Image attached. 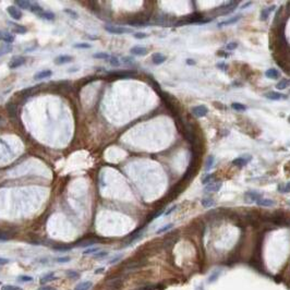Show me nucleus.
I'll list each match as a JSON object with an SVG mask.
<instances>
[{"mask_svg":"<svg viewBox=\"0 0 290 290\" xmlns=\"http://www.w3.org/2000/svg\"><path fill=\"white\" fill-rule=\"evenodd\" d=\"M2 40L4 43H7V44H9V45H11L12 43L14 42V36L12 35V34H9V33H6L3 34L2 36Z\"/></svg>","mask_w":290,"mask_h":290,"instance_id":"nucleus-26","label":"nucleus"},{"mask_svg":"<svg viewBox=\"0 0 290 290\" xmlns=\"http://www.w3.org/2000/svg\"><path fill=\"white\" fill-rule=\"evenodd\" d=\"M134 37H135V38H138V39H143V38H146L147 34L143 33V32H139V33L134 34Z\"/></svg>","mask_w":290,"mask_h":290,"instance_id":"nucleus-43","label":"nucleus"},{"mask_svg":"<svg viewBox=\"0 0 290 290\" xmlns=\"http://www.w3.org/2000/svg\"><path fill=\"white\" fill-rule=\"evenodd\" d=\"M289 121H290V117H289Z\"/></svg>","mask_w":290,"mask_h":290,"instance_id":"nucleus-60","label":"nucleus"},{"mask_svg":"<svg viewBox=\"0 0 290 290\" xmlns=\"http://www.w3.org/2000/svg\"><path fill=\"white\" fill-rule=\"evenodd\" d=\"M238 3H239L238 1H231V2L227 3L225 6L219 7L216 11L218 12L219 14H228V13H230V12H232L233 10L236 9L237 7H238Z\"/></svg>","mask_w":290,"mask_h":290,"instance_id":"nucleus-1","label":"nucleus"},{"mask_svg":"<svg viewBox=\"0 0 290 290\" xmlns=\"http://www.w3.org/2000/svg\"><path fill=\"white\" fill-rule=\"evenodd\" d=\"M123 62L124 63H132L133 62V59L131 57H124L123 58Z\"/></svg>","mask_w":290,"mask_h":290,"instance_id":"nucleus-49","label":"nucleus"},{"mask_svg":"<svg viewBox=\"0 0 290 290\" xmlns=\"http://www.w3.org/2000/svg\"><path fill=\"white\" fill-rule=\"evenodd\" d=\"M93 57L96 58V59H104V60H107L110 58V56L108 54H106V52H96V54L93 55Z\"/></svg>","mask_w":290,"mask_h":290,"instance_id":"nucleus-30","label":"nucleus"},{"mask_svg":"<svg viewBox=\"0 0 290 290\" xmlns=\"http://www.w3.org/2000/svg\"><path fill=\"white\" fill-rule=\"evenodd\" d=\"M279 72L276 69H268L265 72V76L268 79H278L279 78Z\"/></svg>","mask_w":290,"mask_h":290,"instance_id":"nucleus-16","label":"nucleus"},{"mask_svg":"<svg viewBox=\"0 0 290 290\" xmlns=\"http://www.w3.org/2000/svg\"><path fill=\"white\" fill-rule=\"evenodd\" d=\"M252 160V156L247 155V156H241V157H238V158L233 159L232 160V165L235 166H239V167H242V166H245L247 164Z\"/></svg>","mask_w":290,"mask_h":290,"instance_id":"nucleus-5","label":"nucleus"},{"mask_svg":"<svg viewBox=\"0 0 290 290\" xmlns=\"http://www.w3.org/2000/svg\"><path fill=\"white\" fill-rule=\"evenodd\" d=\"M176 208H177V206H176V205H175V206H172V207H170V208L168 209L167 212L165 213V215H169V214H170V213H172V212H174V211H175V209H176Z\"/></svg>","mask_w":290,"mask_h":290,"instance_id":"nucleus-51","label":"nucleus"},{"mask_svg":"<svg viewBox=\"0 0 290 290\" xmlns=\"http://www.w3.org/2000/svg\"><path fill=\"white\" fill-rule=\"evenodd\" d=\"M121 257H122V256H121V255H118V256L114 257L112 260L109 261V264H115V263H117V262H118V261H119V260H121Z\"/></svg>","mask_w":290,"mask_h":290,"instance_id":"nucleus-47","label":"nucleus"},{"mask_svg":"<svg viewBox=\"0 0 290 290\" xmlns=\"http://www.w3.org/2000/svg\"><path fill=\"white\" fill-rule=\"evenodd\" d=\"M38 290H56L54 287H49V286H45V287H42L39 288Z\"/></svg>","mask_w":290,"mask_h":290,"instance_id":"nucleus-53","label":"nucleus"},{"mask_svg":"<svg viewBox=\"0 0 290 290\" xmlns=\"http://www.w3.org/2000/svg\"><path fill=\"white\" fill-rule=\"evenodd\" d=\"M290 85V79H281L278 83L276 84V88L277 90H285Z\"/></svg>","mask_w":290,"mask_h":290,"instance_id":"nucleus-15","label":"nucleus"},{"mask_svg":"<svg viewBox=\"0 0 290 290\" xmlns=\"http://www.w3.org/2000/svg\"><path fill=\"white\" fill-rule=\"evenodd\" d=\"M214 179H215V175L211 174V175H208V176H206L203 180H202V183H203V184H207V183L213 182V181H214Z\"/></svg>","mask_w":290,"mask_h":290,"instance_id":"nucleus-32","label":"nucleus"},{"mask_svg":"<svg viewBox=\"0 0 290 290\" xmlns=\"http://www.w3.org/2000/svg\"><path fill=\"white\" fill-rule=\"evenodd\" d=\"M174 227V224H168V225H166V226H164V227H162L160 229H158V230L156 231V233H163V232H165V231H167V230H169V229H171V228Z\"/></svg>","mask_w":290,"mask_h":290,"instance_id":"nucleus-37","label":"nucleus"},{"mask_svg":"<svg viewBox=\"0 0 290 290\" xmlns=\"http://www.w3.org/2000/svg\"><path fill=\"white\" fill-rule=\"evenodd\" d=\"M108 255V252L106 251H103V252H96L95 254L93 255V259H96V260H98V259H104V257H106Z\"/></svg>","mask_w":290,"mask_h":290,"instance_id":"nucleus-36","label":"nucleus"},{"mask_svg":"<svg viewBox=\"0 0 290 290\" xmlns=\"http://www.w3.org/2000/svg\"><path fill=\"white\" fill-rule=\"evenodd\" d=\"M278 190L280 192H284V193H287V192H290V182H288L286 186H279Z\"/></svg>","mask_w":290,"mask_h":290,"instance_id":"nucleus-40","label":"nucleus"},{"mask_svg":"<svg viewBox=\"0 0 290 290\" xmlns=\"http://www.w3.org/2000/svg\"><path fill=\"white\" fill-rule=\"evenodd\" d=\"M2 36H3V34L0 32V39H2Z\"/></svg>","mask_w":290,"mask_h":290,"instance_id":"nucleus-58","label":"nucleus"},{"mask_svg":"<svg viewBox=\"0 0 290 290\" xmlns=\"http://www.w3.org/2000/svg\"><path fill=\"white\" fill-rule=\"evenodd\" d=\"M64 13L69 14L72 19H78L79 18V14H78V13H76V12H75L74 10H72V9H64Z\"/></svg>","mask_w":290,"mask_h":290,"instance_id":"nucleus-34","label":"nucleus"},{"mask_svg":"<svg viewBox=\"0 0 290 290\" xmlns=\"http://www.w3.org/2000/svg\"><path fill=\"white\" fill-rule=\"evenodd\" d=\"M25 63V58L22 57V56H16V57H13L9 62V68L10 69H16L19 67L23 66Z\"/></svg>","mask_w":290,"mask_h":290,"instance_id":"nucleus-4","label":"nucleus"},{"mask_svg":"<svg viewBox=\"0 0 290 290\" xmlns=\"http://www.w3.org/2000/svg\"><path fill=\"white\" fill-rule=\"evenodd\" d=\"M75 71H78V69H75V68H72V70H68V72H75Z\"/></svg>","mask_w":290,"mask_h":290,"instance_id":"nucleus-57","label":"nucleus"},{"mask_svg":"<svg viewBox=\"0 0 290 290\" xmlns=\"http://www.w3.org/2000/svg\"><path fill=\"white\" fill-rule=\"evenodd\" d=\"M223 183L220 181H213L208 184V186L205 187V191L206 192H217L219 191V189L221 188Z\"/></svg>","mask_w":290,"mask_h":290,"instance_id":"nucleus-9","label":"nucleus"},{"mask_svg":"<svg viewBox=\"0 0 290 290\" xmlns=\"http://www.w3.org/2000/svg\"><path fill=\"white\" fill-rule=\"evenodd\" d=\"M12 31L16 34H23L26 32V27H24L23 25H20V24H15L13 28H12Z\"/></svg>","mask_w":290,"mask_h":290,"instance_id":"nucleus-27","label":"nucleus"},{"mask_svg":"<svg viewBox=\"0 0 290 290\" xmlns=\"http://www.w3.org/2000/svg\"><path fill=\"white\" fill-rule=\"evenodd\" d=\"M51 75H52V71H51V70H42V71L37 72V73L34 75V80L39 81V80H43V79L50 78Z\"/></svg>","mask_w":290,"mask_h":290,"instance_id":"nucleus-8","label":"nucleus"},{"mask_svg":"<svg viewBox=\"0 0 290 290\" xmlns=\"http://www.w3.org/2000/svg\"><path fill=\"white\" fill-rule=\"evenodd\" d=\"M130 51L135 56H145L147 54V48L142 47V46H134L131 48Z\"/></svg>","mask_w":290,"mask_h":290,"instance_id":"nucleus-11","label":"nucleus"},{"mask_svg":"<svg viewBox=\"0 0 290 290\" xmlns=\"http://www.w3.org/2000/svg\"><path fill=\"white\" fill-rule=\"evenodd\" d=\"M241 19V15H236V16H233V18H230L228 19V20H226V21H223L220 22V23L218 24V26H226V25H231V24L236 23V22H238Z\"/></svg>","mask_w":290,"mask_h":290,"instance_id":"nucleus-14","label":"nucleus"},{"mask_svg":"<svg viewBox=\"0 0 290 290\" xmlns=\"http://www.w3.org/2000/svg\"><path fill=\"white\" fill-rule=\"evenodd\" d=\"M67 276L72 279H78L79 277H80L78 272H74V271H68V272H67Z\"/></svg>","mask_w":290,"mask_h":290,"instance_id":"nucleus-38","label":"nucleus"},{"mask_svg":"<svg viewBox=\"0 0 290 290\" xmlns=\"http://www.w3.org/2000/svg\"><path fill=\"white\" fill-rule=\"evenodd\" d=\"M8 239H9V237L7 236V235L0 232V241H6V240H8Z\"/></svg>","mask_w":290,"mask_h":290,"instance_id":"nucleus-48","label":"nucleus"},{"mask_svg":"<svg viewBox=\"0 0 290 290\" xmlns=\"http://www.w3.org/2000/svg\"><path fill=\"white\" fill-rule=\"evenodd\" d=\"M39 15V18L45 19V20H48V21H51V20H55V13L50 11H43Z\"/></svg>","mask_w":290,"mask_h":290,"instance_id":"nucleus-21","label":"nucleus"},{"mask_svg":"<svg viewBox=\"0 0 290 290\" xmlns=\"http://www.w3.org/2000/svg\"><path fill=\"white\" fill-rule=\"evenodd\" d=\"M105 271V268L104 267H100V268H97V269H95V274H100V273H103Z\"/></svg>","mask_w":290,"mask_h":290,"instance_id":"nucleus-54","label":"nucleus"},{"mask_svg":"<svg viewBox=\"0 0 290 290\" xmlns=\"http://www.w3.org/2000/svg\"><path fill=\"white\" fill-rule=\"evenodd\" d=\"M250 4H251V2H247V3H245V4H243V6H242V9H244L245 7H248V6H250Z\"/></svg>","mask_w":290,"mask_h":290,"instance_id":"nucleus-56","label":"nucleus"},{"mask_svg":"<svg viewBox=\"0 0 290 290\" xmlns=\"http://www.w3.org/2000/svg\"><path fill=\"white\" fill-rule=\"evenodd\" d=\"M191 111L195 117H197V118H202V117H205L207 115V112H208V108H207L205 105H199V106L192 107Z\"/></svg>","mask_w":290,"mask_h":290,"instance_id":"nucleus-3","label":"nucleus"},{"mask_svg":"<svg viewBox=\"0 0 290 290\" xmlns=\"http://www.w3.org/2000/svg\"><path fill=\"white\" fill-rule=\"evenodd\" d=\"M231 108L236 111H245L247 110V107H245L243 104H240V103H232V104H231Z\"/></svg>","mask_w":290,"mask_h":290,"instance_id":"nucleus-23","label":"nucleus"},{"mask_svg":"<svg viewBox=\"0 0 290 290\" xmlns=\"http://www.w3.org/2000/svg\"><path fill=\"white\" fill-rule=\"evenodd\" d=\"M9 263V260L8 259H2L0 257V265H6V264Z\"/></svg>","mask_w":290,"mask_h":290,"instance_id":"nucleus-50","label":"nucleus"},{"mask_svg":"<svg viewBox=\"0 0 290 290\" xmlns=\"http://www.w3.org/2000/svg\"><path fill=\"white\" fill-rule=\"evenodd\" d=\"M202 205H203L204 207H206V208H208V207H212L215 205V202H214V200L213 199H203L202 200Z\"/></svg>","mask_w":290,"mask_h":290,"instance_id":"nucleus-28","label":"nucleus"},{"mask_svg":"<svg viewBox=\"0 0 290 290\" xmlns=\"http://www.w3.org/2000/svg\"><path fill=\"white\" fill-rule=\"evenodd\" d=\"M1 290H23V289L20 287H16V286H12V285H4V286H2Z\"/></svg>","mask_w":290,"mask_h":290,"instance_id":"nucleus-39","label":"nucleus"},{"mask_svg":"<svg viewBox=\"0 0 290 290\" xmlns=\"http://www.w3.org/2000/svg\"><path fill=\"white\" fill-rule=\"evenodd\" d=\"M187 63H188V64H190V66H192V64H195V61H194V60H192V59H188V60H187Z\"/></svg>","mask_w":290,"mask_h":290,"instance_id":"nucleus-55","label":"nucleus"},{"mask_svg":"<svg viewBox=\"0 0 290 290\" xmlns=\"http://www.w3.org/2000/svg\"><path fill=\"white\" fill-rule=\"evenodd\" d=\"M7 11H8V13L10 14V16H11L12 19H14V20H20V19L22 18L21 10L19 9V8H16V7H14V6L8 7V8H7Z\"/></svg>","mask_w":290,"mask_h":290,"instance_id":"nucleus-6","label":"nucleus"},{"mask_svg":"<svg viewBox=\"0 0 290 290\" xmlns=\"http://www.w3.org/2000/svg\"><path fill=\"white\" fill-rule=\"evenodd\" d=\"M92 283L91 281H83V283H80V284L75 287L74 290H88L91 287H92Z\"/></svg>","mask_w":290,"mask_h":290,"instance_id":"nucleus-20","label":"nucleus"},{"mask_svg":"<svg viewBox=\"0 0 290 290\" xmlns=\"http://www.w3.org/2000/svg\"><path fill=\"white\" fill-rule=\"evenodd\" d=\"M11 50H12V45H9V44L1 45V46H0V57H1V56H3V55H6V54H9Z\"/></svg>","mask_w":290,"mask_h":290,"instance_id":"nucleus-22","label":"nucleus"},{"mask_svg":"<svg viewBox=\"0 0 290 290\" xmlns=\"http://www.w3.org/2000/svg\"><path fill=\"white\" fill-rule=\"evenodd\" d=\"M98 251V248H92V249H87V250H85V251L83 252V254L84 255H86V254H91V253H94L95 254L96 252Z\"/></svg>","mask_w":290,"mask_h":290,"instance_id":"nucleus-45","label":"nucleus"},{"mask_svg":"<svg viewBox=\"0 0 290 290\" xmlns=\"http://www.w3.org/2000/svg\"><path fill=\"white\" fill-rule=\"evenodd\" d=\"M56 261H57L58 263H67V262H69V261H70V257L69 256L57 257V259H56Z\"/></svg>","mask_w":290,"mask_h":290,"instance_id":"nucleus-42","label":"nucleus"},{"mask_svg":"<svg viewBox=\"0 0 290 290\" xmlns=\"http://www.w3.org/2000/svg\"><path fill=\"white\" fill-rule=\"evenodd\" d=\"M152 60L154 64H162L166 61V56H164L163 54H159V52H156L152 56Z\"/></svg>","mask_w":290,"mask_h":290,"instance_id":"nucleus-12","label":"nucleus"},{"mask_svg":"<svg viewBox=\"0 0 290 290\" xmlns=\"http://www.w3.org/2000/svg\"><path fill=\"white\" fill-rule=\"evenodd\" d=\"M105 30L107 31L108 33L110 34H124V33H131V28H127V27L121 26H115V25H106Z\"/></svg>","mask_w":290,"mask_h":290,"instance_id":"nucleus-2","label":"nucleus"},{"mask_svg":"<svg viewBox=\"0 0 290 290\" xmlns=\"http://www.w3.org/2000/svg\"><path fill=\"white\" fill-rule=\"evenodd\" d=\"M275 10V6H273V7H269V8H265V9H263L262 10V12H261V20L262 21H264V20H266L267 18H268V15H269V13L272 11H274Z\"/></svg>","mask_w":290,"mask_h":290,"instance_id":"nucleus-17","label":"nucleus"},{"mask_svg":"<svg viewBox=\"0 0 290 290\" xmlns=\"http://www.w3.org/2000/svg\"><path fill=\"white\" fill-rule=\"evenodd\" d=\"M245 197H249V200L250 201H257V200H260V199H262V195H261L260 193H257V192L251 191V192L245 193Z\"/></svg>","mask_w":290,"mask_h":290,"instance_id":"nucleus-18","label":"nucleus"},{"mask_svg":"<svg viewBox=\"0 0 290 290\" xmlns=\"http://www.w3.org/2000/svg\"><path fill=\"white\" fill-rule=\"evenodd\" d=\"M52 279H55L54 272H51V273H49V274H46V275L43 276L42 278H40V284H45V283L52 280Z\"/></svg>","mask_w":290,"mask_h":290,"instance_id":"nucleus-24","label":"nucleus"},{"mask_svg":"<svg viewBox=\"0 0 290 290\" xmlns=\"http://www.w3.org/2000/svg\"><path fill=\"white\" fill-rule=\"evenodd\" d=\"M7 109H8V112H9V115L11 117H16V111H18V108H16V106H15L14 104H12V103H9V104H7Z\"/></svg>","mask_w":290,"mask_h":290,"instance_id":"nucleus-19","label":"nucleus"},{"mask_svg":"<svg viewBox=\"0 0 290 290\" xmlns=\"http://www.w3.org/2000/svg\"><path fill=\"white\" fill-rule=\"evenodd\" d=\"M73 47L79 48V49H88V48L92 47V45L88 44V43H78V44H74Z\"/></svg>","mask_w":290,"mask_h":290,"instance_id":"nucleus-31","label":"nucleus"},{"mask_svg":"<svg viewBox=\"0 0 290 290\" xmlns=\"http://www.w3.org/2000/svg\"><path fill=\"white\" fill-rule=\"evenodd\" d=\"M0 286H1V281H0Z\"/></svg>","mask_w":290,"mask_h":290,"instance_id":"nucleus-59","label":"nucleus"},{"mask_svg":"<svg viewBox=\"0 0 290 290\" xmlns=\"http://www.w3.org/2000/svg\"><path fill=\"white\" fill-rule=\"evenodd\" d=\"M15 4L19 7V8H21V9H28L30 10L31 8V4L32 3L30 2V1H15Z\"/></svg>","mask_w":290,"mask_h":290,"instance_id":"nucleus-25","label":"nucleus"},{"mask_svg":"<svg viewBox=\"0 0 290 290\" xmlns=\"http://www.w3.org/2000/svg\"><path fill=\"white\" fill-rule=\"evenodd\" d=\"M217 68H221L223 70H226L227 69V66H226L225 63L221 62V63H217Z\"/></svg>","mask_w":290,"mask_h":290,"instance_id":"nucleus-52","label":"nucleus"},{"mask_svg":"<svg viewBox=\"0 0 290 290\" xmlns=\"http://www.w3.org/2000/svg\"><path fill=\"white\" fill-rule=\"evenodd\" d=\"M55 250H57V251H68V250H70V247H54Z\"/></svg>","mask_w":290,"mask_h":290,"instance_id":"nucleus-46","label":"nucleus"},{"mask_svg":"<svg viewBox=\"0 0 290 290\" xmlns=\"http://www.w3.org/2000/svg\"><path fill=\"white\" fill-rule=\"evenodd\" d=\"M256 204L259 206H273L275 205V201L271 200V199H260L256 201Z\"/></svg>","mask_w":290,"mask_h":290,"instance_id":"nucleus-13","label":"nucleus"},{"mask_svg":"<svg viewBox=\"0 0 290 290\" xmlns=\"http://www.w3.org/2000/svg\"><path fill=\"white\" fill-rule=\"evenodd\" d=\"M70 61H72V57L69 56V55H61V56H58L57 58H55V63L58 64V66H61V64H64V63H69Z\"/></svg>","mask_w":290,"mask_h":290,"instance_id":"nucleus-10","label":"nucleus"},{"mask_svg":"<svg viewBox=\"0 0 290 290\" xmlns=\"http://www.w3.org/2000/svg\"><path fill=\"white\" fill-rule=\"evenodd\" d=\"M289 205H290V202H289Z\"/></svg>","mask_w":290,"mask_h":290,"instance_id":"nucleus-61","label":"nucleus"},{"mask_svg":"<svg viewBox=\"0 0 290 290\" xmlns=\"http://www.w3.org/2000/svg\"><path fill=\"white\" fill-rule=\"evenodd\" d=\"M238 47V43H229V44H227V46H226V48H227L228 50H233V49H236V48Z\"/></svg>","mask_w":290,"mask_h":290,"instance_id":"nucleus-44","label":"nucleus"},{"mask_svg":"<svg viewBox=\"0 0 290 290\" xmlns=\"http://www.w3.org/2000/svg\"><path fill=\"white\" fill-rule=\"evenodd\" d=\"M213 164H214V157L213 156H209L206 160V166H205V170H209L211 168L213 167Z\"/></svg>","mask_w":290,"mask_h":290,"instance_id":"nucleus-33","label":"nucleus"},{"mask_svg":"<svg viewBox=\"0 0 290 290\" xmlns=\"http://www.w3.org/2000/svg\"><path fill=\"white\" fill-rule=\"evenodd\" d=\"M18 279L20 281H24V283H30V281L33 280V277L27 276V275H20V276H18Z\"/></svg>","mask_w":290,"mask_h":290,"instance_id":"nucleus-35","label":"nucleus"},{"mask_svg":"<svg viewBox=\"0 0 290 290\" xmlns=\"http://www.w3.org/2000/svg\"><path fill=\"white\" fill-rule=\"evenodd\" d=\"M30 10L32 12H34V13H37V14H40L44 10H43V8L40 6H38L37 3H32L31 4V8H30Z\"/></svg>","mask_w":290,"mask_h":290,"instance_id":"nucleus-29","label":"nucleus"},{"mask_svg":"<svg viewBox=\"0 0 290 290\" xmlns=\"http://www.w3.org/2000/svg\"><path fill=\"white\" fill-rule=\"evenodd\" d=\"M264 96L266 98L271 99V100H280V99H287V96L283 95L280 93H277V92H268V93L264 94Z\"/></svg>","mask_w":290,"mask_h":290,"instance_id":"nucleus-7","label":"nucleus"},{"mask_svg":"<svg viewBox=\"0 0 290 290\" xmlns=\"http://www.w3.org/2000/svg\"><path fill=\"white\" fill-rule=\"evenodd\" d=\"M109 62H110V64L112 67H119L120 66V61L118 58L116 57H111L110 60H109Z\"/></svg>","mask_w":290,"mask_h":290,"instance_id":"nucleus-41","label":"nucleus"}]
</instances>
